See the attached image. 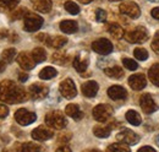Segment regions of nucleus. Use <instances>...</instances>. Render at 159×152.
<instances>
[{"instance_id": "obj_49", "label": "nucleus", "mask_w": 159, "mask_h": 152, "mask_svg": "<svg viewBox=\"0 0 159 152\" xmlns=\"http://www.w3.org/2000/svg\"><path fill=\"white\" fill-rule=\"evenodd\" d=\"M148 1H152V2H159V0H148Z\"/></svg>"}, {"instance_id": "obj_5", "label": "nucleus", "mask_w": 159, "mask_h": 152, "mask_svg": "<svg viewBox=\"0 0 159 152\" xmlns=\"http://www.w3.org/2000/svg\"><path fill=\"white\" fill-rule=\"evenodd\" d=\"M113 112L114 111L109 104H98L93 108V118L99 123H105L113 115Z\"/></svg>"}, {"instance_id": "obj_14", "label": "nucleus", "mask_w": 159, "mask_h": 152, "mask_svg": "<svg viewBox=\"0 0 159 152\" xmlns=\"http://www.w3.org/2000/svg\"><path fill=\"white\" fill-rule=\"evenodd\" d=\"M129 85H130V87H131L132 90H135V91H141V90H143V88L146 87L147 80H146V77H144L143 74H136V75L130 76V78H129Z\"/></svg>"}, {"instance_id": "obj_36", "label": "nucleus", "mask_w": 159, "mask_h": 152, "mask_svg": "<svg viewBox=\"0 0 159 152\" xmlns=\"http://www.w3.org/2000/svg\"><path fill=\"white\" fill-rule=\"evenodd\" d=\"M21 150L22 151H40L42 147L36 145V144H32V142H26V144L22 145Z\"/></svg>"}, {"instance_id": "obj_31", "label": "nucleus", "mask_w": 159, "mask_h": 152, "mask_svg": "<svg viewBox=\"0 0 159 152\" xmlns=\"http://www.w3.org/2000/svg\"><path fill=\"white\" fill-rule=\"evenodd\" d=\"M15 57H16V50L14 48H9V49L4 50L2 54H1V59L5 63H11L15 59Z\"/></svg>"}, {"instance_id": "obj_20", "label": "nucleus", "mask_w": 159, "mask_h": 152, "mask_svg": "<svg viewBox=\"0 0 159 152\" xmlns=\"http://www.w3.org/2000/svg\"><path fill=\"white\" fill-rule=\"evenodd\" d=\"M33 7L39 12H49L52 10V0H31Z\"/></svg>"}, {"instance_id": "obj_13", "label": "nucleus", "mask_w": 159, "mask_h": 152, "mask_svg": "<svg viewBox=\"0 0 159 152\" xmlns=\"http://www.w3.org/2000/svg\"><path fill=\"white\" fill-rule=\"evenodd\" d=\"M17 63L23 70H32L37 64L34 61V59L32 58V54L30 55L26 52H22L17 55Z\"/></svg>"}, {"instance_id": "obj_1", "label": "nucleus", "mask_w": 159, "mask_h": 152, "mask_svg": "<svg viewBox=\"0 0 159 152\" xmlns=\"http://www.w3.org/2000/svg\"><path fill=\"white\" fill-rule=\"evenodd\" d=\"M26 99L27 93L22 86L16 85L14 81L10 80L0 82V101L9 104H16L25 102Z\"/></svg>"}, {"instance_id": "obj_4", "label": "nucleus", "mask_w": 159, "mask_h": 152, "mask_svg": "<svg viewBox=\"0 0 159 152\" xmlns=\"http://www.w3.org/2000/svg\"><path fill=\"white\" fill-rule=\"evenodd\" d=\"M43 19L36 15V14H30L25 15V23H23V30L27 32H36L43 26Z\"/></svg>"}, {"instance_id": "obj_46", "label": "nucleus", "mask_w": 159, "mask_h": 152, "mask_svg": "<svg viewBox=\"0 0 159 152\" xmlns=\"http://www.w3.org/2000/svg\"><path fill=\"white\" fill-rule=\"evenodd\" d=\"M58 151H67V152H70V151H71V149H70V147H67V146H61V147H59V149H58Z\"/></svg>"}, {"instance_id": "obj_35", "label": "nucleus", "mask_w": 159, "mask_h": 152, "mask_svg": "<svg viewBox=\"0 0 159 152\" xmlns=\"http://www.w3.org/2000/svg\"><path fill=\"white\" fill-rule=\"evenodd\" d=\"M107 151H126L129 152L130 151V147L129 146H125L122 142L121 144H113V145H110L108 149H107Z\"/></svg>"}, {"instance_id": "obj_37", "label": "nucleus", "mask_w": 159, "mask_h": 152, "mask_svg": "<svg viewBox=\"0 0 159 152\" xmlns=\"http://www.w3.org/2000/svg\"><path fill=\"white\" fill-rule=\"evenodd\" d=\"M53 61L54 63H58V64H65L67 61V57L64 53H55L53 55Z\"/></svg>"}, {"instance_id": "obj_15", "label": "nucleus", "mask_w": 159, "mask_h": 152, "mask_svg": "<svg viewBox=\"0 0 159 152\" xmlns=\"http://www.w3.org/2000/svg\"><path fill=\"white\" fill-rule=\"evenodd\" d=\"M53 131L50 130V129H48V128H45V126H38V128H36L32 134H31V136H32V139H34V140H37V141H45V140H49V139H52L53 137Z\"/></svg>"}, {"instance_id": "obj_3", "label": "nucleus", "mask_w": 159, "mask_h": 152, "mask_svg": "<svg viewBox=\"0 0 159 152\" xmlns=\"http://www.w3.org/2000/svg\"><path fill=\"white\" fill-rule=\"evenodd\" d=\"M124 37L130 43H143V42H146L148 39V32H147V30L144 27L139 26V27L126 32L124 35Z\"/></svg>"}, {"instance_id": "obj_47", "label": "nucleus", "mask_w": 159, "mask_h": 152, "mask_svg": "<svg viewBox=\"0 0 159 152\" xmlns=\"http://www.w3.org/2000/svg\"><path fill=\"white\" fill-rule=\"evenodd\" d=\"M5 66H6V65H5V61H4V60L0 61V73H2V71L5 70Z\"/></svg>"}, {"instance_id": "obj_11", "label": "nucleus", "mask_w": 159, "mask_h": 152, "mask_svg": "<svg viewBox=\"0 0 159 152\" xmlns=\"http://www.w3.org/2000/svg\"><path fill=\"white\" fill-rule=\"evenodd\" d=\"M139 104H141L142 111L146 114H152L158 109L157 103L154 102V99L152 98V96L149 95V93H144V95L141 96V98H139Z\"/></svg>"}, {"instance_id": "obj_38", "label": "nucleus", "mask_w": 159, "mask_h": 152, "mask_svg": "<svg viewBox=\"0 0 159 152\" xmlns=\"http://www.w3.org/2000/svg\"><path fill=\"white\" fill-rule=\"evenodd\" d=\"M96 20L98 22H104L107 20V12L104 10H102V9H97V11H96Z\"/></svg>"}, {"instance_id": "obj_30", "label": "nucleus", "mask_w": 159, "mask_h": 152, "mask_svg": "<svg viewBox=\"0 0 159 152\" xmlns=\"http://www.w3.org/2000/svg\"><path fill=\"white\" fill-rule=\"evenodd\" d=\"M32 58L34 59L36 63H43L47 59V53L43 48H34L32 50Z\"/></svg>"}, {"instance_id": "obj_40", "label": "nucleus", "mask_w": 159, "mask_h": 152, "mask_svg": "<svg viewBox=\"0 0 159 152\" xmlns=\"http://www.w3.org/2000/svg\"><path fill=\"white\" fill-rule=\"evenodd\" d=\"M25 14H27V11L25 10V9H20L19 11H16V12H14L12 15H11V19L12 20H17V19H21Z\"/></svg>"}, {"instance_id": "obj_10", "label": "nucleus", "mask_w": 159, "mask_h": 152, "mask_svg": "<svg viewBox=\"0 0 159 152\" xmlns=\"http://www.w3.org/2000/svg\"><path fill=\"white\" fill-rule=\"evenodd\" d=\"M37 115L25 108H21L19 111H16L15 113V120L20 124V125H30L33 121H36Z\"/></svg>"}, {"instance_id": "obj_22", "label": "nucleus", "mask_w": 159, "mask_h": 152, "mask_svg": "<svg viewBox=\"0 0 159 152\" xmlns=\"http://www.w3.org/2000/svg\"><path fill=\"white\" fill-rule=\"evenodd\" d=\"M111 125H97L94 126L93 129V133L97 137H100V139H104V137H108L110 133H111Z\"/></svg>"}, {"instance_id": "obj_41", "label": "nucleus", "mask_w": 159, "mask_h": 152, "mask_svg": "<svg viewBox=\"0 0 159 152\" xmlns=\"http://www.w3.org/2000/svg\"><path fill=\"white\" fill-rule=\"evenodd\" d=\"M9 114V108L5 104H0V118H5Z\"/></svg>"}, {"instance_id": "obj_33", "label": "nucleus", "mask_w": 159, "mask_h": 152, "mask_svg": "<svg viewBox=\"0 0 159 152\" xmlns=\"http://www.w3.org/2000/svg\"><path fill=\"white\" fill-rule=\"evenodd\" d=\"M134 55L136 59H139V60H147L148 59V52L144 49V48H136L135 50H134Z\"/></svg>"}, {"instance_id": "obj_8", "label": "nucleus", "mask_w": 159, "mask_h": 152, "mask_svg": "<svg viewBox=\"0 0 159 152\" xmlns=\"http://www.w3.org/2000/svg\"><path fill=\"white\" fill-rule=\"evenodd\" d=\"M120 12L131 17V19H139L141 15V10H139V5L134 1H125L120 5Z\"/></svg>"}, {"instance_id": "obj_42", "label": "nucleus", "mask_w": 159, "mask_h": 152, "mask_svg": "<svg viewBox=\"0 0 159 152\" xmlns=\"http://www.w3.org/2000/svg\"><path fill=\"white\" fill-rule=\"evenodd\" d=\"M71 139V135L70 134H65V135H61L59 137V142H62V144H66L69 140Z\"/></svg>"}, {"instance_id": "obj_48", "label": "nucleus", "mask_w": 159, "mask_h": 152, "mask_svg": "<svg viewBox=\"0 0 159 152\" xmlns=\"http://www.w3.org/2000/svg\"><path fill=\"white\" fill-rule=\"evenodd\" d=\"M80 2H82V4H89L91 1H93V0H79Z\"/></svg>"}, {"instance_id": "obj_7", "label": "nucleus", "mask_w": 159, "mask_h": 152, "mask_svg": "<svg viewBox=\"0 0 159 152\" xmlns=\"http://www.w3.org/2000/svg\"><path fill=\"white\" fill-rule=\"evenodd\" d=\"M60 93L64 96L65 98L67 99H72L75 98L76 95H77V90H76V86L74 83V81L71 78H66L64 81H61L59 86Z\"/></svg>"}, {"instance_id": "obj_17", "label": "nucleus", "mask_w": 159, "mask_h": 152, "mask_svg": "<svg viewBox=\"0 0 159 152\" xmlns=\"http://www.w3.org/2000/svg\"><path fill=\"white\" fill-rule=\"evenodd\" d=\"M81 90H82V93L86 97H94L99 90V86L96 81H87L82 85Z\"/></svg>"}, {"instance_id": "obj_24", "label": "nucleus", "mask_w": 159, "mask_h": 152, "mask_svg": "<svg viewBox=\"0 0 159 152\" xmlns=\"http://www.w3.org/2000/svg\"><path fill=\"white\" fill-rule=\"evenodd\" d=\"M20 0H0V11L1 12H7L14 10L19 5Z\"/></svg>"}, {"instance_id": "obj_44", "label": "nucleus", "mask_w": 159, "mask_h": 152, "mask_svg": "<svg viewBox=\"0 0 159 152\" xmlns=\"http://www.w3.org/2000/svg\"><path fill=\"white\" fill-rule=\"evenodd\" d=\"M139 152H143V151H149V152H156V149H153V147H151V146H143V147H141L139 150Z\"/></svg>"}, {"instance_id": "obj_23", "label": "nucleus", "mask_w": 159, "mask_h": 152, "mask_svg": "<svg viewBox=\"0 0 159 152\" xmlns=\"http://www.w3.org/2000/svg\"><path fill=\"white\" fill-rule=\"evenodd\" d=\"M108 31L115 39H120V38L124 37V35H125L122 27L120 26L119 23H109L108 25Z\"/></svg>"}, {"instance_id": "obj_25", "label": "nucleus", "mask_w": 159, "mask_h": 152, "mask_svg": "<svg viewBox=\"0 0 159 152\" xmlns=\"http://www.w3.org/2000/svg\"><path fill=\"white\" fill-rule=\"evenodd\" d=\"M105 75L111 77V78H121L124 76V70L120 66H111V68H107L104 69Z\"/></svg>"}, {"instance_id": "obj_6", "label": "nucleus", "mask_w": 159, "mask_h": 152, "mask_svg": "<svg viewBox=\"0 0 159 152\" xmlns=\"http://www.w3.org/2000/svg\"><path fill=\"white\" fill-rule=\"evenodd\" d=\"M92 49L98 53V54H102V55H108L113 52V44L109 39L107 38H100V39H97L92 43Z\"/></svg>"}, {"instance_id": "obj_43", "label": "nucleus", "mask_w": 159, "mask_h": 152, "mask_svg": "<svg viewBox=\"0 0 159 152\" xmlns=\"http://www.w3.org/2000/svg\"><path fill=\"white\" fill-rule=\"evenodd\" d=\"M151 14H152V16H153L154 19L159 21V7H154V9H152Z\"/></svg>"}, {"instance_id": "obj_45", "label": "nucleus", "mask_w": 159, "mask_h": 152, "mask_svg": "<svg viewBox=\"0 0 159 152\" xmlns=\"http://www.w3.org/2000/svg\"><path fill=\"white\" fill-rule=\"evenodd\" d=\"M27 78H28V75H27V74H25V73H21L20 75H19V80H20L21 82L27 81Z\"/></svg>"}, {"instance_id": "obj_12", "label": "nucleus", "mask_w": 159, "mask_h": 152, "mask_svg": "<svg viewBox=\"0 0 159 152\" xmlns=\"http://www.w3.org/2000/svg\"><path fill=\"white\" fill-rule=\"evenodd\" d=\"M30 95L31 97L33 98V99H43V98H45L48 93H49V88L45 86V85H42V83H33V85H31V87H30Z\"/></svg>"}, {"instance_id": "obj_29", "label": "nucleus", "mask_w": 159, "mask_h": 152, "mask_svg": "<svg viewBox=\"0 0 159 152\" xmlns=\"http://www.w3.org/2000/svg\"><path fill=\"white\" fill-rule=\"evenodd\" d=\"M72 65H74V68L79 71V73H84L86 71V69H87V65H88V61L87 60H82L79 55H76L75 59H74V61H72Z\"/></svg>"}, {"instance_id": "obj_2", "label": "nucleus", "mask_w": 159, "mask_h": 152, "mask_svg": "<svg viewBox=\"0 0 159 152\" xmlns=\"http://www.w3.org/2000/svg\"><path fill=\"white\" fill-rule=\"evenodd\" d=\"M45 124L53 129H57V130H61L66 126L67 121L65 119V115L59 112V111H54V112H50L45 115Z\"/></svg>"}, {"instance_id": "obj_34", "label": "nucleus", "mask_w": 159, "mask_h": 152, "mask_svg": "<svg viewBox=\"0 0 159 152\" xmlns=\"http://www.w3.org/2000/svg\"><path fill=\"white\" fill-rule=\"evenodd\" d=\"M122 64H124V66H125L126 69H129V70H136V69L139 68L137 63H136L134 59H129V58H124V59H122Z\"/></svg>"}, {"instance_id": "obj_28", "label": "nucleus", "mask_w": 159, "mask_h": 152, "mask_svg": "<svg viewBox=\"0 0 159 152\" xmlns=\"http://www.w3.org/2000/svg\"><path fill=\"white\" fill-rule=\"evenodd\" d=\"M57 74H58V71H57L54 68H52V66H47V68H44L43 70H40L39 77L42 78V80H50V78L55 77Z\"/></svg>"}, {"instance_id": "obj_32", "label": "nucleus", "mask_w": 159, "mask_h": 152, "mask_svg": "<svg viewBox=\"0 0 159 152\" xmlns=\"http://www.w3.org/2000/svg\"><path fill=\"white\" fill-rule=\"evenodd\" d=\"M64 7H65V10H66L69 14H71V15H76V14L80 12V6L77 4L72 2V1H66L65 5H64Z\"/></svg>"}, {"instance_id": "obj_19", "label": "nucleus", "mask_w": 159, "mask_h": 152, "mask_svg": "<svg viewBox=\"0 0 159 152\" xmlns=\"http://www.w3.org/2000/svg\"><path fill=\"white\" fill-rule=\"evenodd\" d=\"M66 42H67V38L62 37V36H57V37H53V38L47 36L45 40H44V43L47 45L52 47V48H61L62 45L66 44Z\"/></svg>"}, {"instance_id": "obj_16", "label": "nucleus", "mask_w": 159, "mask_h": 152, "mask_svg": "<svg viewBox=\"0 0 159 152\" xmlns=\"http://www.w3.org/2000/svg\"><path fill=\"white\" fill-rule=\"evenodd\" d=\"M108 96L111 99H114V101H121V99H125L126 98L127 92L121 86H111V87L108 88Z\"/></svg>"}, {"instance_id": "obj_39", "label": "nucleus", "mask_w": 159, "mask_h": 152, "mask_svg": "<svg viewBox=\"0 0 159 152\" xmlns=\"http://www.w3.org/2000/svg\"><path fill=\"white\" fill-rule=\"evenodd\" d=\"M152 48H153L156 52H159V31H157V32H156V35H154V37H153Z\"/></svg>"}, {"instance_id": "obj_26", "label": "nucleus", "mask_w": 159, "mask_h": 152, "mask_svg": "<svg viewBox=\"0 0 159 152\" xmlns=\"http://www.w3.org/2000/svg\"><path fill=\"white\" fill-rule=\"evenodd\" d=\"M148 77L149 80L159 87V64H154L149 70H148Z\"/></svg>"}, {"instance_id": "obj_27", "label": "nucleus", "mask_w": 159, "mask_h": 152, "mask_svg": "<svg viewBox=\"0 0 159 152\" xmlns=\"http://www.w3.org/2000/svg\"><path fill=\"white\" fill-rule=\"evenodd\" d=\"M126 120H127L130 124L135 125V126H139V124H141V121H142L141 115H139L137 112H135V111H129V112L126 113Z\"/></svg>"}, {"instance_id": "obj_18", "label": "nucleus", "mask_w": 159, "mask_h": 152, "mask_svg": "<svg viewBox=\"0 0 159 152\" xmlns=\"http://www.w3.org/2000/svg\"><path fill=\"white\" fill-rule=\"evenodd\" d=\"M60 30L64 32V33H75L77 32L79 30V25L76 21H72V20H65V21H61L60 22Z\"/></svg>"}, {"instance_id": "obj_9", "label": "nucleus", "mask_w": 159, "mask_h": 152, "mask_svg": "<svg viewBox=\"0 0 159 152\" xmlns=\"http://www.w3.org/2000/svg\"><path fill=\"white\" fill-rule=\"evenodd\" d=\"M116 139H118V141H120V142H122V144H125V145H130V146L136 145L139 141V135L136 133H134L132 130H130V129H124V130H121V131L116 135Z\"/></svg>"}, {"instance_id": "obj_21", "label": "nucleus", "mask_w": 159, "mask_h": 152, "mask_svg": "<svg viewBox=\"0 0 159 152\" xmlns=\"http://www.w3.org/2000/svg\"><path fill=\"white\" fill-rule=\"evenodd\" d=\"M65 113L67 114L69 116H71L72 119H75V120H80L83 116V113H82V111L80 109V107L77 104H69L65 108Z\"/></svg>"}, {"instance_id": "obj_50", "label": "nucleus", "mask_w": 159, "mask_h": 152, "mask_svg": "<svg viewBox=\"0 0 159 152\" xmlns=\"http://www.w3.org/2000/svg\"><path fill=\"white\" fill-rule=\"evenodd\" d=\"M110 1H121V0H110Z\"/></svg>"}]
</instances>
